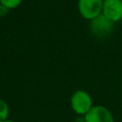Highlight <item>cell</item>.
Returning <instances> with one entry per match:
<instances>
[{"label": "cell", "mask_w": 122, "mask_h": 122, "mask_svg": "<svg viewBox=\"0 0 122 122\" xmlns=\"http://www.w3.org/2000/svg\"><path fill=\"white\" fill-rule=\"evenodd\" d=\"M71 106L75 113L85 115L93 107L92 99L86 91L78 90L74 92L71 97Z\"/></svg>", "instance_id": "1"}, {"label": "cell", "mask_w": 122, "mask_h": 122, "mask_svg": "<svg viewBox=\"0 0 122 122\" xmlns=\"http://www.w3.org/2000/svg\"><path fill=\"white\" fill-rule=\"evenodd\" d=\"M103 0H78V10L80 15L87 19L92 20L102 13Z\"/></svg>", "instance_id": "2"}, {"label": "cell", "mask_w": 122, "mask_h": 122, "mask_svg": "<svg viewBox=\"0 0 122 122\" xmlns=\"http://www.w3.org/2000/svg\"><path fill=\"white\" fill-rule=\"evenodd\" d=\"M90 29L94 35L98 37H104L112 32L113 29V22H112L110 19H108L105 15L101 13L97 17L91 20Z\"/></svg>", "instance_id": "3"}, {"label": "cell", "mask_w": 122, "mask_h": 122, "mask_svg": "<svg viewBox=\"0 0 122 122\" xmlns=\"http://www.w3.org/2000/svg\"><path fill=\"white\" fill-rule=\"evenodd\" d=\"M85 122H114L111 111L101 105L93 106L85 115Z\"/></svg>", "instance_id": "4"}, {"label": "cell", "mask_w": 122, "mask_h": 122, "mask_svg": "<svg viewBox=\"0 0 122 122\" xmlns=\"http://www.w3.org/2000/svg\"><path fill=\"white\" fill-rule=\"evenodd\" d=\"M102 14L115 23L122 18V0H103Z\"/></svg>", "instance_id": "5"}, {"label": "cell", "mask_w": 122, "mask_h": 122, "mask_svg": "<svg viewBox=\"0 0 122 122\" xmlns=\"http://www.w3.org/2000/svg\"><path fill=\"white\" fill-rule=\"evenodd\" d=\"M9 116V106L7 102L3 99H0V122L8 120Z\"/></svg>", "instance_id": "6"}, {"label": "cell", "mask_w": 122, "mask_h": 122, "mask_svg": "<svg viewBox=\"0 0 122 122\" xmlns=\"http://www.w3.org/2000/svg\"><path fill=\"white\" fill-rule=\"evenodd\" d=\"M22 1L23 0H0V4L5 6L9 10H10V9L12 10V9L17 8L22 3Z\"/></svg>", "instance_id": "7"}, {"label": "cell", "mask_w": 122, "mask_h": 122, "mask_svg": "<svg viewBox=\"0 0 122 122\" xmlns=\"http://www.w3.org/2000/svg\"><path fill=\"white\" fill-rule=\"evenodd\" d=\"M8 10H9L8 8H6L5 6L0 4V16H5L8 13Z\"/></svg>", "instance_id": "8"}, {"label": "cell", "mask_w": 122, "mask_h": 122, "mask_svg": "<svg viewBox=\"0 0 122 122\" xmlns=\"http://www.w3.org/2000/svg\"><path fill=\"white\" fill-rule=\"evenodd\" d=\"M4 122H14V121H12V120H9V119H8V120H6V121H4Z\"/></svg>", "instance_id": "9"}]
</instances>
